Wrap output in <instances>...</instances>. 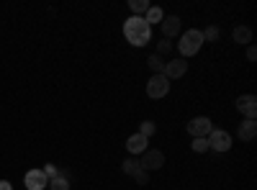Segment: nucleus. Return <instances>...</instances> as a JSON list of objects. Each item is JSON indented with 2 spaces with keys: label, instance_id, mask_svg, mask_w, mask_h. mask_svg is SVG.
<instances>
[{
  "label": "nucleus",
  "instance_id": "f257e3e1",
  "mask_svg": "<svg viewBox=\"0 0 257 190\" xmlns=\"http://www.w3.org/2000/svg\"><path fill=\"white\" fill-rule=\"evenodd\" d=\"M123 39L132 47H144V44H149V39H152V26H149L144 18L132 16V18H126V24H123Z\"/></svg>",
  "mask_w": 257,
  "mask_h": 190
},
{
  "label": "nucleus",
  "instance_id": "f8f14e48",
  "mask_svg": "<svg viewBox=\"0 0 257 190\" xmlns=\"http://www.w3.org/2000/svg\"><path fill=\"white\" fill-rule=\"evenodd\" d=\"M257 136V121H244L239 123V139L242 141H252Z\"/></svg>",
  "mask_w": 257,
  "mask_h": 190
},
{
  "label": "nucleus",
  "instance_id": "a211bd4d",
  "mask_svg": "<svg viewBox=\"0 0 257 190\" xmlns=\"http://www.w3.org/2000/svg\"><path fill=\"white\" fill-rule=\"evenodd\" d=\"M121 170H123L126 175H132V177H134V175L142 170V167H139V159H126V162L121 164Z\"/></svg>",
  "mask_w": 257,
  "mask_h": 190
},
{
  "label": "nucleus",
  "instance_id": "423d86ee",
  "mask_svg": "<svg viewBox=\"0 0 257 190\" xmlns=\"http://www.w3.org/2000/svg\"><path fill=\"white\" fill-rule=\"evenodd\" d=\"M162 164H165V154H162L160 149H147V152L142 154V159H139V167H142V170H147V172L160 170Z\"/></svg>",
  "mask_w": 257,
  "mask_h": 190
},
{
  "label": "nucleus",
  "instance_id": "412c9836",
  "mask_svg": "<svg viewBox=\"0 0 257 190\" xmlns=\"http://www.w3.org/2000/svg\"><path fill=\"white\" fill-rule=\"evenodd\" d=\"M203 34V41H216L219 39V29L216 26H208L206 31H201Z\"/></svg>",
  "mask_w": 257,
  "mask_h": 190
},
{
  "label": "nucleus",
  "instance_id": "ddd939ff",
  "mask_svg": "<svg viewBox=\"0 0 257 190\" xmlns=\"http://www.w3.org/2000/svg\"><path fill=\"white\" fill-rule=\"evenodd\" d=\"M234 41H237V44H252V29L249 26H237L234 29Z\"/></svg>",
  "mask_w": 257,
  "mask_h": 190
},
{
  "label": "nucleus",
  "instance_id": "2eb2a0df",
  "mask_svg": "<svg viewBox=\"0 0 257 190\" xmlns=\"http://www.w3.org/2000/svg\"><path fill=\"white\" fill-rule=\"evenodd\" d=\"M49 190H70V177L64 175V172H59L57 177H52L49 180V185H47Z\"/></svg>",
  "mask_w": 257,
  "mask_h": 190
},
{
  "label": "nucleus",
  "instance_id": "4be33fe9",
  "mask_svg": "<svg viewBox=\"0 0 257 190\" xmlns=\"http://www.w3.org/2000/svg\"><path fill=\"white\" fill-rule=\"evenodd\" d=\"M167 52H173V41H170V39H165V41H160V44H157V52L155 54H167Z\"/></svg>",
  "mask_w": 257,
  "mask_h": 190
},
{
  "label": "nucleus",
  "instance_id": "aec40b11",
  "mask_svg": "<svg viewBox=\"0 0 257 190\" xmlns=\"http://www.w3.org/2000/svg\"><path fill=\"white\" fill-rule=\"evenodd\" d=\"M190 149H193V152H198V154H203V152H208V141H206V139H193Z\"/></svg>",
  "mask_w": 257,
  "mask_h": 190
},
{
  "label": "nucleus",
  "instance_id": "0eeeda50",
  "mask_svg": "<svg viewBox=\"0 0 257 190\" xmlns=\"http://www.w3.org/2000/svg\"><path fill=\"white\" fill-rule=\"evenodd\" d=\"M237 108H239V113L247 116V121H254V116H257V98L252 93L249 95H239L237 98Z\"/></svg>",
  "mask_w": 257,
  "mask_h": 190
},
{
  "label": "nucleus",
  "instance_id": "f03ea898",
  "mask_svg": "<svg viewBox=\"0 0 257 190\" xmlns=\"http://www.w3.org/2000/svg\"><path fill=\"white\" fill-rule=\"evenodd\" d=\"M201 47H203V34H201L198 29L183 31V36H180V41H178V49H180V57H183V59L198 54Z\"/></svg>",
  "mask_w": 257,
  "mask_h": 190
},
{
  "label": "nucleus",
  "instance_id": "f3484780",
  "mask_svg": "<svg viewBox=\"0 0 257 190\" xmlns=\"http://www.w3.org/2000/svg\"><path fill=\"white\" fill-rule=\"evenodd\" d=\"M128 8L134 11V16L144 18V13L149 11V3H147V0H128Z\"/></svg>",
  "mask_w": 257,
  "mask_h": 190
},
{
  "label": "nucleus",
  "instance_id": "9b49d317",
  "mask_svg": "<svg viewBox=\"0 0 257 190\" xmlns=\"http://www.w3.org/2000/svg\"><path fill=\"white\" fill-rule=\"evenodd\" d=\"M180 24H183V21H180V16H165L162 18V34H165V39H173V36H178L180 34Z\"/></svg>",
  "mask_w": 257,
  "mask_h": 190
},
{
  "label": "nucleus",
  "instance_id": "a878e982",
  "mask_svg": "<svg viewBox=\"0 0 257 190\" xmlns=\"http://www.w3.org/2000/svg\"><path fill=\"white\" fill-rule=\"evenodd\" d=\"M0 190H13V185L8 180H0Z\"/></svg>",
  "mask_w": 257,
  "mask_h": 190
},
{
  "label": "nucleus",
  "instance_id": "39448f33",
  "mask_svg": "<svg viewBox=\"0 0 257 190\" xmlns=\"http://www.w3.org/2000/svg\"><path fill=\"white\" fill-rule=\"evenodd\" d=\"M206 141H208V149H213V152H229L231 149V136L221 129H213L206 136Z\"/></svg>",
  "mask_w": 257,
  "mask_h": 190
},
{
  "label": "nucleus",
  "instance_id": "20e7f679",
  "mask_svg": "<svg viewBox=\"0 0 257 190\" xmlns=\"http://www.w3.org/2000/svg\"><path fill=\"white\" fill-rule=\"evenodd\" d=\"M170 93V80L165 77V75H152L149 77V82H147V95L149 98H165Z\"/></svg>",
  "mask_w": 257,
  "mask_h": 190
},
{
  "label": "nucleus",
  "instance_id": "5701e85b",
  "mask_svg": "<svg viewBox=\"0 0 257 190\" xmlns=\"http://www.w3.org/2000/svg\"><path fill=\"white\" fill-rule=\"evenodd\" d=\"M41 170H44V175H47L49 180L59 175V170H57V164H52V162H49V164H44V167H41Z\"/></svg>",
  "mask_w": 257,
  "mask_h": 190
},
{
  "label": "nucleus",
  "instance_id": "393cba45",
  "mask_svg": "<svg viewBox=\"0 0 257 190\" xmlns=\"http://www.w3.org/2000/svg\"><path fill=\"white\" fill-rule=\"evenodd\" d=\"M247 59H249V62H254V59H257V49H254L252 44L247 47Z\"/></svg>",
  "mask_w": 257,
  "mask_h": 190
},
{
  "label": "nucleus",
  "instance_id": "9d476101",
  "mask_svg": "<svg viewBox=\"0 0 257 190\" xmlns=\"http://www.w3.org/2000/svg\"><path fill=\"white\" fill-rule=\"evenodd\" d=\"M147 144H149V139H147V136H142V134L137 131V134H132V136L126 139V149L132 152V154H144V152L149 149Z\"/></svg>",
  "mask_w": 257,
  "mask_h": 190
},
{
  "label": "nucleus",
  "instance_id": "b1692460",
  "mask_svg": "<svg viewBox=\"0 0 257 190\" xmlns=\"http://www.w3.org/2000/svg\"><path fill=\"white\" fill-rule=\"evenodd\" d=\"M134 180H137L139 185H149V172H147V170H139V172L134 175Z\"/></svg>",
  "mask_w": 257,
  "mask_h": 190
},
{
  "label": "nucleus",
  "instance_id": "6ab92c4d",
  "mask_svg": "<svg viewBox=\"0 0 257 190\" xmlns=\"http://www.w3.org/2000/svg\"><path fill=\"white\" fill-rule=\"evenodd\" d=\"M155 131H157V123H155V121H144V123L139 126V134H142V136H147V139L152 136Z\"/></svg>",
  "mask_w": 257,
  "mask_h": 190
},
{
  "label": "nucleus",
  "instance_id": "1a4fd4ad",
  "mask_svg": "<svg viewBox=\"0 0 257 190\" xmlns=\"http://www.w3.org/2000/svg\"><path fill=\"white\" fill-rule=\"evenodd\" d=\"M188 72V62L185 59H175V62H165V70H162V75L173 82V80H178V77H183Z\"/></svg>",
  "mask_w": 257,
  "mask_h": 190
},
{
  "label": "nucleus",
  "instance_id": "4468645a",
  "mask_svg": "<svg viewBox=\"0 0 257 190\" xmlns=\"http://www.w3.org/2000/svg\"><path fill=\"white\" fill-rule=\"evenodd\" d=\"M162 18H165V13H162V8H157V6H149V11L144 13V21H147L149 26L162 24Z\"/></svg>",
  "mask_w": 257,
  "mask_h": 190
},
{
  "label": "nucleus",
  "instance_id": "7ed1b4c3",
  "mask_svg": "<svg viewBox=\"0 0 257 190\" xmlns=\"http://www.w3.org/2000/svg\"><path fill=\"white\" fill-rule=\"evenodd\" d=\"M188 131H190L193 139H206L213 131V123H211L208 116H196V118L188 121Z\"/></svg>",
  "mask_w": 257,
  "mask_h": 190
},
{
  "label": "nucleus",
  "instance_id": "dca6fc26",
  "mask_svg": "<svg viewBox=\"0 0 257 190\" xmlns=\"http://www.w3.org/2000/svg\"><path fill=\"white\" fill-rule=\"evenodd\" d=\"M147 65H149V70H152L155 75H162V70H165V62H162V57H160V54H149Z\"/></svg>",
  "mask_w": 257,
  "mask_h": 190
},
{
  "label": "nucleus",
  "instance_id": "6e6552de",
  "mask_svg": "<svg viewBox=\"0 0 257 190\" xmlns=\"http://www.w3.org/2000/svg\"><path fill=\"white\" fill-rule=\"evenodd\" d=\"M24 182H26L29 190H44L49 185V177L44 175V170H29L26 177H24Z\"/></svg>",
  "mask_w": 257,
  "mask_h": 190
}]
</instances>
